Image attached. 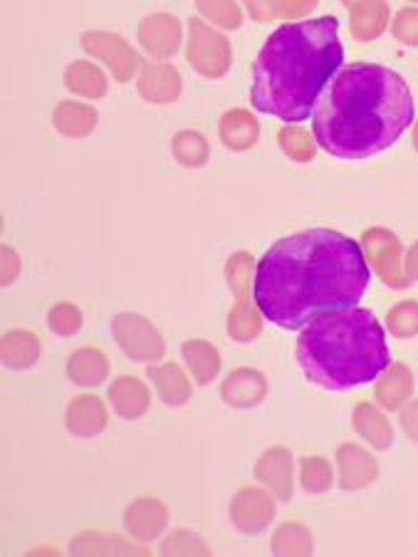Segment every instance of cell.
<instances>
[{"instance_id":"4dcf8cb0","label":"cell","mask_w":418,"mask_h":557,"mask_svg":"<svg viewBox=\"0 0 418 557\" xmlns=\"http://www.w3.org/2000/svg\"><path fill=\"white\" fill-rule=\"evenodd\" d=\"M300 481L309 493H325L329 486H332V469H329L325 458L309 456L302 461Z\"/></svg>"},{"instance_id":"277c9868","label":"cell","mask_w":418,"mask_h":557,"mask_svg":"<svg viewBox=\"0 0 418 557\" xmlns=\"http://www.w3.org/2000/svg\"><path fill=\"white\" fill-rule=\"evenodd\" d=\"M295 355L307 380L329 392L369 384L391 364L384 327L364 308L325 312L307 322Z\"/></svg>"},{"instance_id":"8992f818","label":"cell","mask_w":418,"mask_h":557,"mask_svg":"<svg viewBox=\"0 0 418 557\" xmlns=\"http://www.w3.org/2000/svg\"><path fill=\"white\" fill-rule=\"evenodd\" d=\"M191 40H189V60L191 65L203 72L206 77L224 75L230 65V45L224 35L211 30L206 23L193 17L191 25Z\"/></svg>"},{"instance_id":"ac0fdd59","label":"cell","mask_w":418,"mask_h":557,"mask_svg":"<svg viewBox=\"0 0 418 557\" xmlns=\"http://www.w3.org/2000/svg\"><path fill=\"white\" fill-rule=\"evenodd\" d=\"M139 92L149 102L168 104L181 92V77L172 65H147L144 75L139 79Z\"/></svg>"},{"instance_id":"7402d4cb","label":"cell","mask_w":418,"mask_h":557,"mask_svg":"<svg viewBox=\"0 0 418 557\" xmlns=\"http://www.w3.org/2000/svg\"><path fill=\"white\" fill-rule=\"evenodd\" d=\"M183 359L189 364L193 380L201 386L211 384L218 376L220 355L206 339H189V343H183Z\"/></svg>"},{"instance_id":"e0dca14e","label":"cell","mask_w":418,"mask_h":557,"mask_svg":"<svg viewBox=\"0 0 418 557\" xmlns=\"http://www.w3.org/2000/svg\"><path fill=\"white\" fill-rule=\"evenodd\" d=\"M149 380L154 382L159 397H162L168 407H183L193 394L189 376L181 372V367L176 362H164L162 367H149Z\"/></svg>"},{"instance_id":"d4e9b609","label":"cell","mask_w":418,"mask_h":557,"mask_svg":"<svg viewBox=\"0 0 418 557\" xmlns=\"http://www.w3.org/2000/svg\"><path fill=\"white\" fill-rule=\"evenodd\" d=\"M387 17V0H359L357 5H352V33L364 40L377 38L384 30Z\"/></svg>"},{"instance_id":"4fadbf2b","label":"cell","mask_w":418,"mask_h":557,"mask_svg":"<svg viewBox=\"0 0 418 557\" xmlns=\"http://www.w3.org/2000/svg\"><path fill=\"white\" fill-rule=\"evenodd\" d=\"M106 397H110L114 411L129 421L144 417L149 411V404H151L149 389L137 380L135 374L117 376V380L112 382L110 394H106Z\"/></svg>"},{"instance_id":"ba28073f","label":"cell","mask_w":418,"mask_h":557,"mask_svg":"<svg viewBox=\"0 0 418 557\" xmlns=\"http://www.w3.org/2000/svg\"><path fill=\"white\" fill-rule=\"evenodd\" d=\"M83 45L87 52H92V55L106 60V65L112 67L114 77H117L119 83H127V79L135 75L137 55H135V50L124 42V38H119V35L87 33L83 38Z\"/></svg>"},{"instance_id":"e575fe53","label":"cell","mask_w":418,"mask_h":557,"mask_svg":"<svg viewBox=\"0 0 418 557\" xmlns=\"http://www.w3.org/2000/svg\"><path fill=\"white\" fill-rule=\"evenodd\" d=\"M255 17H273L280 11H307L315 0H245Z\"/></svg>"},{"instance_id":"5b68a950","label":"cell","mask_w":418,"mask_h":557,"mask_svg":"<svg viewBox=\"0 0 418 557\" xmlns=\"http://www.w3.org/2000/svg\"><path fill=\"white\" fill-rule=\"evenodd\" d=\"M112 332L119 349H124L135 362H154V359H162L166 352L162 332L137 312L114 314Z\"/></svg>"},{"instance_id":"8fae6325","label":"cell","mask_w":418,"mask_h":557,"mask_svg":"<svg viewBox=\"0 0 418 557\" xmlns=\"http://www.w3.org/2000/svg\"><path fill=\"white\" fill-rule=\"evenodd\" d=\"M337 463H340V486L346 491L367 488L379 475V466L373 461V456L357 444H344L337 451Z\"/></svg>"},{"instance_id":"cb8c5ba5","label":"cell","mask_w":418,"mask_h":557,"mask_svg":"<svg viewBox=\"0 0 418 557\" xmlns=\"http://www.w3.org/2000/svg\"><path fill=\"white\" fill-rule=\"evenodd\" d=\"M411 394V372L404 364H389L384 372L379 374L377 397L387 409H398Z\"/></svg>"},{"instance_id":"52a82bcc","label":"cell","mask_w":418,"mask_h":557,"mask_svg":"<svg viewBox=\"0 0 418 557\" xmlns=\"http://www.w3.org/2000/svg\"><path fill=\"white\" fill-rule=\"evenodd\" d=\"M275 513L273 498L261 488L245 486L236 493L233 503H230V518H233V525L243 533L253 535L261 533V530L270 523Z\"/></svg>"},{"instance_id":"9c48e42d","label":"cell","mask_w":418,"mask_h":557,"mask_svg":"<svg viewBox=\"0 0 418 557\" xmlns=\"http://www.w3.org/2000/svg\"><path fill=\"white\" fill-rule=\"evenodd\" d=\"M168 523V508L162 500L156 498H137L124 513V525L131 533V537L137 541L151 543L156 541L159 535L164 533V528Z\"/></svg>"},{"instance_id":"d6a6232c","label":"cell","mask_w":418,"mask_h":557,"mask_svg":"<svg viewBox=\"0 0 418 557\" xmlns=\"http://www.w3.org/2000/svg\"><path fill=\"white\" fill-rule=\"evenodd\" d=\"M387 322H389V330L394 332L396 337L402 339L414 337L418 332V302L406 300L402 305H396V308H391L387 314Z\"/></svg>"},{"instance_id":"603a6c76","label":"cell","mask_w":418,"mask_h":557,"mask_svg":"<svg viewBox=\"0 0 418 557\" xmlns=\"http://www.w3.org/2000/svg\"><path fill=\"white\" fill-rule=\"evenodd\" d=\"M55 129L67 137H87L97 124V112L90 104L79 102H62L58 104L55 114H52Z\"/></svg>"},{"instance_id":"8d00e7d4","label":"cell","mask_w":418,"mask_h":557,"mask_svg":"<svg viewBox=\"0 0 418 557\" xmlns=\"http://www.w3.org/2000/svg\"><path fill=\"white\" fill-rule=\"evenodd\" d=\"M402 429L406 431L411 442L418 444V399L408 404V407L402 411Z\"/></svg>"},{"instance_id":"d6986e66","label":"cell","mask_w":418,"mask_h":557,"mask_svg":"<svg viewBox=\"0 0 418 557\" xmlns=\"http://www.w3.org/2000/svg\"><path fill=\"white\" fill-rule=\"evenodd\" d=\"M40 339L30 330H8L3 337V362L11 370H28L40 357Z\"/></svg>"},{"instance_id":"7c38bea8","label":"cell","mask_w":418,"mask_h":557,"mask_svg":"<svg viewBox=\"0 0 418 557\" xmlns=\"http://www.w3.org/2000/svg\"><path fill=\"white\" fill-rule=\"evenodd\" d=\"M110 424V414L100 397L94 394H83L69 401L67 407V429L79 438H92Z\"/></svg>"},{"instance_id":"4316f807","label":"cell","mask_w":418,"mask_h":557,"mask_svg":"<svg viewBox=\"0 0 418 557\" xmlns=\"http://www.w3.org/2000/svg\"><path fill=\"white\" fill-rule=\"evenodd\" d=\"M67 87L83 97H102L106 92V79L90 62H75L67 67Z\"/></svg>"},{"instance_id":"1f68e13d","label":"cell","mask_w":418,"mask_h":557,"mask_svg":"<svg viewBox=\"0 0 418 557\" xmlns=\"http://www.w3.org/2000/svg\"><path fill=\"white\" fill-rule=\"evenodd\" d=\"M48 325L55 335L73 337L83 327V312L73 302H58L55 308L48 312Z\"/></svg>"},{"instance_id":"3957f363","label":"cell","mask_w":418,"mask_h":557,"mask_svg":"<svg viewBox=\"0 0 418 557\" xmlns=\"http://www.w3.org/2000/svg\"><path fill=\"white\" fill-rule=\"evenodd\" d=\"M342 60L340 21L334 15L284 23L257 52L251 102L257 112L288 124L305 122Z\"/></svg>"},{"instance_id":"30bf717a","label":"cell","mask_w":418,"mask_h":557,"mask_svg":"<svg viewBox=\"0 0 418 557\" xmlns=\"http://www.w3.org/2000/svg\"><path fill=\"white\" fill-rule=\"evenodd\" d=\"M139 38L151 55L156 60H166L168 55H174V52L179 50L181 25L174 15L168 13L149 15L147 21L139 25Z\"/></svg>"},{"instance_id":"6da1fadb","label":"cell","mask_w":418,"mask_h":557,"mask_svg":"<svg viewBox=\"0 0 418 557\" xmlns=\"http://www.w3.org/2000/svg\"><path fill=\"white\" fill-rule=\"evenodd\" d=\"M369 281L357 240L332 228H307L278 240L257 260L253 300L273 325L300 330L319 314L354 308Z\"/></svg>"},{"instance_id":"836d02e7","label":"cell","mask_w":418,"mask_h":557,"mask_svg":"<svg viewBox=\"0 0 418 557\" xmlns=\"http://www.w3.org/2000/svg\"><path fill=\"white\" fill-rule=\"evenodd\" d=\"M162 550L168 555H211V547L191 530H174L162 543Z\"/></svg>"},{"instance_id":"44dd1931","label":"cell","mask_w":418,"mask_h":557,"mask_svg":"<svg viewBox=\"0 0 418 557\" xmlns=\"http://www.w3.org/2000/svg\"><path fill=\"white\" fill-rule=\"evenodd\" d=\"M354 429L357 434L367 438L371 446L377 448H389L391 442H394V429H391L389 419L371 407L369 401H362L354 407Z\"/></svg>"},{"instance_id":"9a60e30c","label":"cell","mask_w":418,"mask_h":557,"mask_svg":"<svg viewBox=\"0 0 418 557\" xmlns=\"http://www.w3.org/2000/svg\"><path fill=\"white\" fill-rule=\"evenodd\" d=\"M255 475L265 483V486H270L278 493L282 500H288L292 493V456L288 448H270V451L257 461Z\"/></svg>"},{"instance_id":"f1b7e54d","label":"cell","mask_w":418,"mask_h":557,"mask_svg":"<svg viewBox=\"0 0 418 557\" xmlns=\"http://www.w3.org/2000/svg\"><path fill=\"white\" fill-rule=\"evenodd\" d=\"M273 550L278 555H307L313 550L307 528L297 523H284L273 535Z\"/></svg>"},{"instance_id":"74e56055","label":"cell","mask_w":418,"mask_h":557,"mask_svg":"<svg viewBox=\"0 0 418 557\" xmlns=\"http://www.w3.org/2000/svg\"><path fill=\"white\" fill-rule=\"evenodd\" d=\"M17 268H21V260H17L13 248H3V285H11L17 275Z\"/></svg>"},{"instance_id":"5bb4252c","label":"cell","mask_w":418,"mask_h":557,"mask_svg":"<svg viewBox=\"0 0 418 557\" xmlns=\"http://www.w3.org/2000/svg\"><path fill=\"white\" fill-rule=\"evenodd\" d=\"M268 384H265L263 372L251 370V367H240V370L230 372L228 380L220 386V394L230 404V407H255L265 399Z\"/></svg>"},{"instance_id":"d590c367","label":"cell","mask_w":418,"mask_h":557,"mask_svg":"<svg viewBox=\"0 0 418 557\" xmlns=\"http://www.w3.org/2000/svg\"><path fill=\"white\" fill-rule=\"evenodd\" d=\"M394 38L404 45H418V8H404L394 17Z\"/></svg>"},{"instance_id":"484cf974","label":"cell","mask_w":418,"mask_h":557,"mask_svg":"<svg viewBox=\"0 0 418 557\" xmlns=\"http://www.w3.org/2000/svg\"><path fill=\"white\" fill-rule=\"evenodd\" d=\"M69 550L73 553H110V555H117V553H147L144 547L139 545H131V543H124L119 537H114L112 533H79L73 545H69Z\"/></svg>"},{"instance_id":"f546056e","label":"cell","mask_w":418,"mask_h":557,"mask_svg":"<svg viewBox=\"0 0 418 557\" xmlns=\"http://www.w3.org/2000/svg\"><path fill=\"white\" fill-rule=\"evenodd\" d=\"M195 8L208 17V21L218 23L220 28L233 30L243 23V11L236 0H195Z\"/></svg>"},{"instance_id":"7a4b0ae2","label":"cell","mask_w":418,"mask_h":557,"mask_svg":"<svg viewBox=\"0 0 418 557\" xmlns=\"http://www.w3.org/2000/svg\"><path fill=\"white\" fill-rule=\"evenodd\" d=\"M414 122V97L396 70L354 62L337 70L313 112L317 144L344 161L394 147Z\"/></svg>"},{"instance_id":"b9f144b4","label":"cell","mask_w":418,"mask_h":557,"mask_svg":"<svg viewBox=\"0 0 418 557\" xmlns=\"http://www.w3.org/2000/svg\"><path fill=\"white\" fill-rule=\"evenodd\" d=\"M411 3H418V0H411Z\"/></svg>"},{"instance_id":"f35d334b","label":"cell","mask_w":418,"mask_h":557,"mask_svg":"<svg viewBox=\"0 0 418 557\" xmlns=\"http://www.w3.org/2000/svg\"><path fill=\"white\" fill-rule=\"evenodd\" d=\"M406 273L408 277H414V281H418V244L408 250L406 256Z\"/></svg>"},{"instance_id":"60d3db41","label":"cell","mask_w":418,"mask_h":557,"mask_svg":"<svg viewBox=\"0 0 418 557\" xmlns=\"http://www.w3.org/2000/svg\"><path fill=\"white\" fill-rule=\"evenodd\" d=\"M414 137H416V149H418V127H416V132H414Z\"/></svg>"},{"instance_id":"83f0119b","label":"cell","mask_w":418,"mask_h":557,"mask_svg":"<svg viewBox=\"0 0 418 557\" xmlns=\"http://www.w3.org/2000/svg\"><path fill=\"white\" fill-rule=\"evenodd\" d=\"M172 149H174L176 161H179V164H183V166L206 164L208 154H211V147H208L206 137H203V134H199V132H191V129L176 134Z\"/></svg>"},{"instance_id":"ab89813d","label":"cell","mask_w":418,"mask_h":557,"mask_svg":"<svg viewBox=\"0 0 418 557\" xmlns=\"http://www.w3.org/2000/svg\"><path fill=\"white\" fill-rule=\"evenodd\" d=\"M359 3V0H344V5L346 8H352V5H357Z\"/></svg>"},{"instance_id":"ffe728a7","label":"cell","mask_w":418,"mask_h":557,"mask_svg":"<svg viewBox=\"0 0 418 557\" xmlns=\"http://www.w3.org/2000/svg\"><path fill=\"white\" fill-rule=\"evenodd\" d=\"M220 139L226 141V147H230L233 151H243L251 149L257 134H261V127H257L255 116L245 110H230L224 114L220 120Z\"/></svg>"},{"instance_id":"2e32d148","label":"cell","mask_w":418,"mask_h":557,"mask_svg":"<svg viewBox=\"0 0 418 557\" xmlns=\"http://www.w3.org/2000/svg\"><path fill=\"white\" fill-rule=\"evenodd\" d=\"M110 374V359L97 347H79L67 359V376L77 386H100Z\"/></svg>"}]
</instances>
